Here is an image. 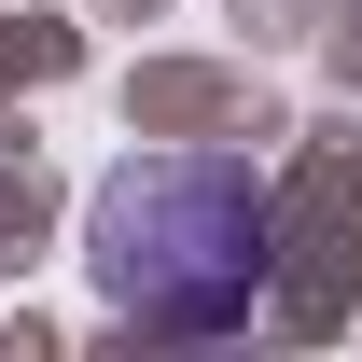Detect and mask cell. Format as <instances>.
Masks as SVG:
<instances>
[{"instance_id":"1","label":"cell","mask_w":362,"mask_h":362,"mask_svg":"<svg viewBox=\"0 0 362 362\" xmlns=\"http://www.w3.org/2000/svg\"><path fill=\"white\" fill-rule=\"evenodd\" d=\"M84 265L153 334H237L279 293V195L237 153H139V168L98 181Z\"/></svg>"}]
</instances>
